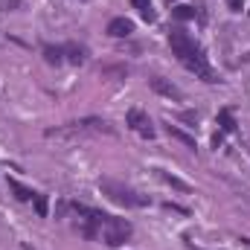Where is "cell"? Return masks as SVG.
Listing matches in <instances>:
<instances>
[{
	"label": "cell",
	"mask_w": 250,
	"mask_h": 250,
	"mask_svg": "<svg viewBox=\"0 0 250 250\" xmlns=\"http://www.w3.org/2000/svg\"><path fill=\"white\" fill-rule=\"evenodd\" d=\"M169 47H172V53L178 56V62L184 64L189 73H195V76L204 79V82H218L215 73H212V67L204 59V50L195 44V38L189 35L187 29H181V26L172 29V32H169Z\"/></svg>",
	"instance_id": "1"
},
{
	"label": "cell",
	"mask_w": 250,
	"mask_h": 250,
	"mask_svg": "<svg viewBox=\"0 0 250 250\" xmlns=\"http://www.w3.org/2000/svg\"><path fill=\"white\" fill-rule=\"evenodd\" d=\"M99 189H102V195H108L114 204H120V207H148L151 201H148V195H140V192H134V189L123 187V184H117V181H99Z\"/></svg>",
	"instance_id": "2"
},
{
	"label": "cell",
	"mask_w": 250,
	"mask_h": 250,
	"mask_svg": "<svg viewBox=\"0 0 250 250\" xmlns=\"http://www.w3.org/2000/svg\"><path fill=\"white\" fill-rule=\"evenodd\" d=\"M128 236H131V224L125 221V218H111L108 215V221L102 224V239H105V245L108 248H120L128 242Z\"/></svg>",
	"instance_id": "3"
},
{
	"label": "cell",
	"mask_w": 250,
	"mask_h": 250,
	"mask_svg": "<svg viewBox=\"0 0 250 250\" xmlns=\"http://www.w3.org/2000/svg\"><path fill=\"white\" fill-rule=\"evenodd\" d=\"M125 123L131 125V131H137L140 137H146V140H151L154 137V125H151V120L140 111V108H131L128 111V117H125Z\"/></svg>",
	"instance_id": "4"
},
{
	"label": "cell",
	"mask_w": 250,
	"mask_h": 250,
	"mask_svg": "<svg viewBox=\"0 0 250 250\" xmlns=\"http://www.w3.org/2000/svg\"><path fill=\"white\" fill-rule=\"evenodd\" d=\"M148 84H151V90H154V93H160V96H166V99H175V102H181V99H184L181 87H178V84H172V82H169V79H163V76L148 79Z\"/></svg>",
	"instance_id": "5"
},
{
	"label": "cell",
	"mask_w": 250,
	"mask_h": 250,
	"mask_svg": "<svg viewBox=\"0 0 250 250\" xmlns=\"http://www.w3.org/2000/svg\"><path fill=\"white\" fill-rule=\"evenodd\" d=\"M131 32H134V21H128V18H114L108 23V35L111 38H128Z\"/></svg>",
	"instance_id": "6"
},
{
	"label": "cell",
	"mask_w": 250,
	"mask_h": 250,
	"mask_svg": "<svg viewBox=\"0 0 250 250\" xmlns=\"http://www.w3.org/2000/svg\"><path fill=\"white\" fill-rule=\"evenodd\" d=\"M64 62L70 64H84L87 62V50L79 44H64Z\"/></svg>",
	"instance_id": "7"
},
{
	"label": "cell",
	"mask_w": 250,
	"mask_h": 250,
	"mask_svg": "<svg viewBox=\"0 0 250 250\" xmlns=\"http://www.w3.org/2000/svg\"><path fill=\"white\" fill-rule=\"evenodd\" d=\"M166 131H169V137H172V140L184 143L187 148H198V146H195V137H192V134H187V131H181L178 125H166Z\"/></svg>",
	"instance_id": "8"
},
{
	"label": "cell",
	"mask_w": 250,
	"mask_h": 250,
	"mask_svg": "<svg viewBox=\"0 0 250 250\" xmlns=\"http://www.w3.org/2000/svg\"><path fill=\"white\" fill-rule=\"evenodd\" d=\"M157 178L163 181V184H169L172 189H181V192H192L187 181H181V178H175V175H169V172H163V169H157Z\"/></svg>",
	"instance_id": "9"
},
{
	"label": "cell",
	"mask_w": 250,
	"mask_h": 250,
	"mask_svg": "<svg viewBox=\"0 0 250 250\" xmlns=\"http://www.w3.org/2000/svg\"><path fill=\"white\" fill-rule=\"evenodd\" d=\"M44 59H47V64H64V47H53V44H47L44 47Z\"/></svg>",
	"instance_id": "10"
},
{
	"label": "cell",
	"mask_w": 250,
	"mask_h": 250,
	"mask_svg": "<svg viewBox=\"0 0 250 250\" xmlns=\"http://www.w3.org/2000/svg\"><path fill=\"white\" fill-rule=\"evenodd\" d=\"M218 125H221V131L224 134H233L239 125H236V117L230 114V111H218Z\"/></svg>",
	"instance_id": "11"
},
{
	"label": "cell",
	"mask_w": 250,
	"mask_h": 250,
	"mask_svg": "<svg viewBox=\"0 0 250 250\" xmlns=\"http://www.w3.org/2000/svg\"><path fill=\"white\" fill-rule=\"evenodd\" d=\"M9 187H12V192H15V198H18V201H32V198H35V192H32V189H26L23 184H18V181H9Z\"/></svg>",
	"instance_id": "12"
},
{
	"label": "cell",
	"mask_w": 250,
	"mask_h": 250,
	"mask_svg": "<svg viewBox=\"0 0 250 250\" xmlns=\"http://www.w3.org/2000/svg\"><path fill=\"white\" fill-rule=\"evenodd\" d=\"M134 9L143 15V21H154V12H151V0H131Z\"/></svg>",
	"instance_id": "13"
},
{
	"label": "cell",
	"mask_w": 250,
	"mask_h": 250,
	"mask_svg": "<svg viewBox=\"0 0 250 250\" xmlns=\"http://www.w3.org/2000/svg\"><path fill=\"white\" fill-rule=\"evenodd\" d=\"M172 15H175L178 21H195V18H198L195 6H178V9H172Z\"/></svg>",
	"instance_id": "14"
},
{
	"label": "cell",
	"mask_w": 250,
	"mask_h": 250,
	"mask_svg": "<svg viewBox=\"0 0 250 250\" xmlns=\"http://www.w3.org/2000/svg\"><path fill=\"white\" fill-rule=\"evenodd\" d=\"M32 201H35V212H38L41 218H47V212H50V201H47V195H38V192H35Z\"/></svg>",
	"instance_id": "15"
},
{
	"label": "cell",
	"mask_w": 250,
	"mask_h": 250,
	"mask_svg": "<svg viewBox=\"0 0 250 250\" xmlns=\"http://www.w3.org/2000/svg\"><path fill=\"white\" fill-rule=\"evenodd\" d=\"M227 6H230L233 12H242V0H227Z\"/></svg>",
	"instance_id": "16"
}]
</instances>
